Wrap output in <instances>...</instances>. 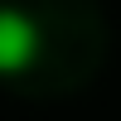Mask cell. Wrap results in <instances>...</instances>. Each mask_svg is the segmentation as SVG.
Segmentation results:
<instances>
[{"mask_svg":"<svg viewBox=\"0 0 121 121\" xmlns=\"http://www.w3.org/2000/svg\"><path fill=\"white\" fill-rule=\"evenodd\" d=\"M39 58V24L15 5H0V73H19Z\"/></svg>","mask_w":121,"mask_h":121,"instance_id":"obj_1","label":"cell"}]
</instances>
